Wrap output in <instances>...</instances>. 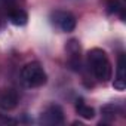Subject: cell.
<instances>
[{"label": "cell", "instance_id": "6da1fadb", "mask_svg": "<svg viewBox=\"0 0 126 126\" xmlns=\"http://www.w3.org/2000/svg\"><path fill=\"white\" fill-rule=\"evenodd\" d=\"M88 62L94 76L99 82H107L111 77V64L107 58V53L102 49L99 47L91 49L88 52Z\"/></svg>", "mask_w": 126, "mask_h": 126}, {"label": "cell", "instance_id": "7a4b0ae2", "mask_svg": "<svg viewBox=\"0 0 126 126\" xmlns=\"http://www.w3.org/2000/svg\"><path fill=\"white\" fill-rule=\"evenodd\" d=\"M21 79L25 83V86H28V88H39V86L45 85L47 80L43 67L40 65V62H36V61L28 62V64H25L22 67Z\"/></svg>", "mask_w": 126, "mask_h": 126}, {"label": "cell", "instance_id": "3957f363", "mask_svg": "<svg viewBox=\"0 0 126 126\" xmlns=\"http://www.w3.org/2000/svg\"><path fill=\"white\" fill-rule=\"evenodd\" d=\"M52 22L62 31L70 33L76 28V18L70 12L65 11H55L52 14Z\"/></svg>", "mask_w": 126, "mask_h": 126}, {"label": "cell", "instance_id": "277c9868", "mask_svg": "<svg viewBox=\"0 0 126 126\" xmlns=\"http://www.w3.org/2000/svg\"><path fill=\"white\" fill-rule=\"evenodd\" d=\"M42 122L46 125H61L64 123V111L56 104L49 105L42 114Z\"/></svg>", "mask_w": 126, "mask_h": 126}, {"label": "cell", "instance_id": "5b68a950", "mask_svg": "<svg viewBox=\"0 0 126 126\" xmlns=\"http://www.w3.org/2000/svg\"><path fill=\"white\" fill-rule=\"evenodd\" d=\"M18 104V94L14 89H6L0 94V107L5 110H12Z\"/></svg>", "mask_w": 126, "mask_h": 126}, {"label": "cell", "instance_id": "8992f818", "mask_svg": "<svg viewBox=\"0 0 126 126\" xmlns=\"http://www.w3.org/2000/svg\"><path fill=\"white\" fill-rule=\"evenodd\" d=\"M113 86L117 91H125V88H126V82H125V55L119 56L117 73H116V79L113 82Z\"/></svg>", "mask_w": 126, "mask_h": 126}, {"label": "cell", "instance_id": "52a82bcc", "mask_svg": "<svg viewBox=\"0 0 126 126\" xmlns=\"http://www.w3.org/2000/svg\"><path fill=\"white\" fill-rule=\"evenodd\" d=\"M9 21L14 24V25H18V27H22L27 24L28 21V16L25 14V11L22 9H14L9 12Z\"/></svg>", "mask_w": 126, "mask_h": 126}, {"label": "cell", "instance_id": "ba28073f", "mask_svg": "<svg viewBox=\"0 0 126 126\" xmlns=\"http://www.w3.org/2000/svg\"><path fill=\"white\" fill-rule=\"evenodd\" d=\"M76 111H77V114H79V116H82V117H83V119H86V120H91V119H94V117H95V110H94L92 107L86 105L82 99H80V101H77V104H76Z\"/></svg>", "mask_w": 126, "mask_h": 126}, {"label": "cell", "instance_id": "9c48e42d", "mask_svg": "<svg viewBox=\"0 0 126 126\" xmlns=\"http://www.w3.org/2000/svg\"><path fill=\"white\" fill-rule=\"evenodd\" d=\"M117 107L116 105H113V104H108V105H104L102 108H101V113H102V116L107 119V120H114V117H116V114H117Z\"/></svg>", "mask_w": 126, "mask_h": 126}, {"label": "cell", "instance_id": "30bf717a", "mask_svg": "<svg viewBox=\"0 0 126 126\" xmlns=\"http://www.w3.org/2000/svg\"><path fill=\"white\" fill-rule=\"evenodd\" d=\"M67 50L70 53V58L71 56H80V45L77 40H70L67 43Z\"/></svg>", "mask_w": 126, "mask_h": 126}, {"label": "cell", "instance_id": "8fae6325", "mask_svg": "<svg viewBox=\"0 0 126 126\" xmlns=\"http://www.w3.org/2000/svg\"><path fill=\"white\" fill-rule=\"evenodd\" d=\"M122 11V6L119 5L117 0H111L108 3V14H119Z\"/></svg>", "mask_w": 126, "mask_h": 126}]
</instances>
